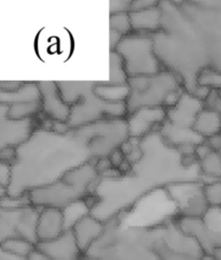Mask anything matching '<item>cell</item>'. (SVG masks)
Instances as JSON below:
<instances>
[{"label": "cell", "mask_w": 221, "mask_h": 260, "mask_svg": "<svg viewBox=\"0 0 221 260\" xmlns=\"http://www.w3.org/2000/svg\"><path fill=\"white\" fill-rule=\"evenodd\" d=\"M203 192L210 208H221V180L204 183Z\"/></svg>", "instance_id": "cell-19"}, {"label": "cell", "mask_w": 221, "mask_h": 260, "mask_svg": "<svg viewBox=\"0 0 221 260\" xmlns=\"http://www.w3.org/2000/svg\"><path fill=\"white\" fill-rule=\"evenodd\" d=\"M110 161H112V164L115 166V167H120L122 165L123 162V159H122V153L116 150L113 154H112V158H110Z\"/></svg>", "instance_id": "cell-24"}, {"label": "cell", "mask_w": 221, "mask_h": 260, "mask_svg": "<svg viewBox=\"0 0 221 260\" xmlns=\"http://www.w3.org/2000/svg\"><path fill=\"white\" fill-rule=\"evenodd\" d=\"M0 260H30V259H29V257L16 256V255L10 254L8 252H5V250L2 249V256H0Z\"/></svg>", "instance_id": "cell-25"}, {"label": "cell", "mask_w": 221, "mask_h": 260, "mask_svg": "<svg viewBox=\"0 0 221 260\" xmlns=\"http://www.w3.org/2000/svg\"><path fill=\"white\" fill-rule=\"evenodd\" d=\"M65 231V219H64L63 210L54 208L40 210L36 229L37 243L49 242V241L58 239Z\"/></svg>", "instance_id": "cell-5"}, {"label": "cell", "mask_w": 221, "mask_h": 260, "mask_svg": "<svg viewBox=\"0 0 221 260\" xmlns=\"http://www.w3.org/2000/svg\"><path fill=\"white\" fill-rule=\"evenodd\" d=\"M165 117V111L162 107H142L128 119L127 132L131 137H141L148 133Z\"/></svg>", "instance_id": "cell-9"}, {"label": "cell", "mask_w": 221, "mask_h": 260, "mask_svg": "<svg viewBox=\"0 0 221 260\" xmlns=\"http://www.w3.org/2000/svg\"><path fill=\"white\" fill-rule=\"evenodd\" d=\"M9 107H2V150L7 146L17 145L25 142L32 128V120L10 119L7 116Z\"/></svg>", "instance_id": "cell-8"}, {"label": "cell", "mask_w": 221, "mask_h": 260, "mask_svg": "<svg viewBox=\"0 0 221 260\" xmlns=\"http://www.w3.org/2000/svg\"><path fill=\"white\" fill-rule=\"evenodd\" d=\"M39 88L45 113L55 119L61 120V122L68 120L71 109L63 100L58 83L41 82L39 83Z\"/></svg>", "instance_id": "cell-6"}, {"label": "cell", "mask_w": 221, "mask_h": 260, "mask_svg": "<svg viewBox=\"0 0 221 260\" xmlns=\"http://www.w3.org/2000/svg\"><path fill=\"white\" fill-rule=\"evenodd\" d=\"M95 95L110 104H120L131 94V87L127 84L123 85H103L97 83L94 86Z\"/></svg>", "instance_id": "cell-12"}, {"label": "cell", "mask_w": 221, "mask_h": 260, "mask_svg": "<svg viewBox=\"0 0 221 260\" xmlns=\"http://www.w3.org/2000/svg\"><path fill=\"white\" fill-rule=\"evenodd\" d=\"M200 260H218L213 254H204Z\"/></svg>", "instance_id": "cell-27"}, {"label": "cell", "mask_w": 221, "mask_h": 260, "mask_svg": "<svg viewBox=\"0 0 221 260\" xmlns=\"http://www.w3.org/2000/svg\"><path fill=\"white\" fill-rule=\"evenodd\" d=\"M39 109V101L24 102V104H14L8 108L7 116L10 119H25L36 113Z\"/></svg>", "instance_id": "cell-17"}, {"label": "cell", "mask_w": 221, "mask_h": 260, "mask_svg": "<svg viewBox=\"0 0 221 260\" xmlns=\"http://www.w3.org/2000/svg\"><path fill=\"white\" fill-rule=\"evenodd\" d=\"M36 247L53 260H82L85 257L72 230H66L61 237L49 242L37 243Z\"/></svg>", "instance_id": "cell-4"}, {"label": "cell", "mask_w": 221, "mask_h": 260, "mask_svg": "<svg viewBox=\"0 0 221 260\" xmlns=\"http://www.w3.org/2000/svg\"><path fill=\"white\" fill-rule=\"evenodd\" d=\"M130 15L127 13H115L110 17V28L116 31H126L131 27Z\"/></svg>", "instance_id": "cell-20"}, {"label": "cell", "mask_w": 221, "mask_h": 260, "mask_svg": "<svg viewBox=\"0 0 221 260\" xmlns=\"http://www.w3.org/2000/svg\"><path fill=\"white\" fill-rule=\"evenodd\" d=\"M9 167L10 166L2 162V168H0V180H2V186L4 189L9 188L12 180V171Z\"/></svg>", "instance_id": "cell-21"}, {"label": "cell", "mask_w": 221, "mask_h": 260, "mask_svg": "<svg viewBox=\"0 0 221 260\" xmlns=\"http://www.w3.org/2000/svg\"><path fill=\"white\" fill-rule=\"evenodd\" d=\"M2 104H24V102L39 101L41 97V91L39 84L35 83H24V84L13 91H2Z\"/></svg>", "instance_id": "cell-11"}, {"label": "cell", "mask_w": 221, "mask_h": 260, "mask_svg": "<svg viewBox=\"0 0 221 260\" xmlns=\"http://www.w3.org/2000/svg\"><path fill=\"white\" fill-rule=\"evenodd\" d=\"M193 132L211 138L221 133V115L215 110H202L193 124Z\"/></svg>", "instance_id": "cell-10"}, {"label": "cell", "mask_w": 221, "mask_h": 260, "mask_svg": "<svg viewBox=\"0 0 221 260\" xmlns=\"http://www.w3.org/2000/svg\"><path fill=\"white\" fill-rule=\"evenodd\" d=\"M219 153H220V154H221V152H219Z\"/></svg>", "instance_id": "cell-29"}, {"label": "cell", "mask_w": 221, "mask_h": 260, "mask_svg": "<svg viewBox=\"0 0 221 260\" xmlns=\"http://www.w3.org/2000/svg\"><path fill=\"white\" fill-rule=\"evenodd\" d=\"M87 192L71 184L65 178L45 186L37 187L27 192L35 208H54L64 210L69 204L81 200Z\"/></svg>", "instance_id": "cell-2"}, {"label": "cell", "mask_w": 221, "mask_h": 260, "mask_svg": "<svg viewBox=\"0 0 221 260\" xmlns=\"http://www.w3.org/2000/svg\"><path fill=\"white\" fill-rule=\"evenodd\" d=\"M64 219H65V229L71 230L77 222L89 215V206L85 200H78L69 204L63 210Z\"/></svg>", "instance_id": "cell-15"}, {"label": "cell", "mask_w": 221, "mask_h": 260, "mask_svg": "<svg viewBox=\"0 0 221 260\" xmlns=\"http://www.w3.org/2000/svg\"><path fill=\"white\" fill-rule=\"evenodd\" d=\"M35 248L36 244L32 241L20 237L9 238L2 241V249L16 256L30 257Z\"/></svg>", "instance_id": "cell-14"}, {"label": "cell", "mask_w": 221, "mask_h": 260, "mask_svg": "<svg viewBox=\"0 0 221 260\" xmlns=\"http://www.w3.org/2000/svg\"><path fill=\"white\" fill-rule=\"evenodd\" d=\"M71 230L81 252L86 256L99 238L103 236L105 227L98 218L89 214L80 219Z\"/></svg>", "instance_id": "cell-7"}, {"label": "cell", "mask_w": 221, "mask_h": 260, "mask_svg": "<svg viewBox=\"0 0 221 260\" xmlns=\"http://www.w3.org/2000/svg\"><path fill=\"white\" fill-rule=\"evenodd\" d=\"M211 254H213L218 260H221V245L215 247L213 249V252H211Z\"/></svg>", "instance_id": "cell-26"}, {"label": "cell", "mask_w": 221, "mask_h": 260, "mask_svg": "<svg viewBox=\"0 0 221 260\" xmlns=\"http://www.w3.org/2000/svg\"><path fill=\"white\" fill-rule=\"evenodd\" d=\"M199 158L201 160H203L205 157H207L211 152H213V148H211L209 145H205V144H202V145H199V147L196 150Z\"/></svg>", "instance_id": "cell-22"}, {"label": "cell", "mask_w": 221, "mask_h": 260, "mask_svg": "<svg viewBox=\"0 0 221 260\" xmlns=\"http://www.w3.org/2000/svg\"><path fill=\"white\" fill-rule=\"evenodd\" d=\"M122 57L117 52H112L110 55V82L115 85L126 84V73L123 70Z\"/></svg>", "instance_id": "cell-18"}, {"label": "cell", "mask_w": 221, "mask_h": 260, "mask_svg": "<svg viewBox=\"0 0 221 260\" xmlns=\"http://www.w3.org/2000/svg\"><path fill=\"white\" fill-rule=\"evenodd\" d=\"M204 183H171L167 187L183 218L203 219L210 209L203 192Z\"/></svg>", "instance_id": "cell-3"}, {"label": "cell", "mask_w": 221, "mask_h": 260, "mask_svg": "<svg viewBox=\"0 0 221 260\" xmlns=\"http://www.w3.org/2000/svg\"><path fill=\"white\" fill-rule=\"evenodd\" d=\"M82 260H99V259L94 258V257H90V256H85Z\"/></svg>", "instance_id": "cell-28"}, {"label": "cell", "mask_w": 221, "mask_h": 260, "mask_svg": "<svg viewBox=\"0 0 221 260\" xmlns=\"http://www.w3.org/2000/svg\"><path fill=\"white\" fill-rule=\"evenodd\" d=\"M128 15L131 25L135 29H154L160 20V11L150 8L141 11H132Z\"/></svg>", "instance_id": "cell-13"}, {"label": "cell", "mask_w": 221, "mask_h": 260, "mask_svg": "<svg viewBox=\"0 0 221 260\" xmlns=\"http://www.w3.org/2000/svg\"><path fill=\"white\" fill-rule=\"evenodd\" d=\"M209 146L213 148V151L221 152V133L209 138Z\"/></svg>", "instance_id": "cell-23"}, {"label": "cell", "mask_w": 221, "mask_h": 260, "mask_svg": "<svg viewBox=\"0 0 221 260\" xmlns=\"http://www.w3.org/2000/svg\"><path fill=\"white\" fill-rule=\"evenodd\" d=\"M118 53L125 60L130 77L151 76L158 71L152 54V41L147 37H125L118 44Z\"/></svg>", "instance_id": "cell-1"}, {"label": "cell", "mask_w": 221, "mask_h": 260, "mask_svg": "<svg viewBox=\"0 0 221 260\" xmlns=\"http://www.w3.org/2000/svg\"><path fill=\"white\" fill-rule=\"evenodd\" d=\"M201 169L210 179L221 180V154L213 151L203 160H201Z\"/></svg>", "instance_id": "cell-16"}]
</instances>
